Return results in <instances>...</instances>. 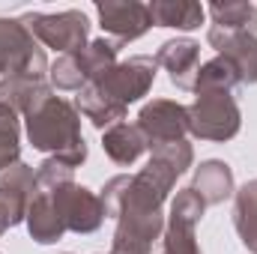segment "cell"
<instances>
[{"instance_id": "obj_26", "label": "cell", "mask_w": 257, "mask_h": 254, "mask_svg": "<svg viewBox=\"0 0 257 254\" xmlns=\"http://www.w3.org/2000/svg\"><path fill=\"white\" fill-rule=\"evenodd\" d=\"M72 180H75V171L66 168L63 162L51 159V156L36 168V189H39V194H51L54 189H60V186L72 183Z\"/></svg>"}, {"instance_id": "obj_11", "label": "cell", "mask_w": 257, "mask_h": 254, "mask_svg": "<svg viewBox=\"0 0 257 254\" xmlns=\"http://www.w3.org/2000/svg\"><path fill=\"white\" fill-rule=\"evenodd\" d=\"M156 63L162 66L171 78V84L183 93H194V78L200 69V42L192 36H177L159 45Z\"/></svg>"}, {"instance_id": "obj_28", "label": "cell", "mask_w": 257, "mask_h": 254, "mask_svg": "<svg viewBox=\"0 0 257 254\" xmlns=\"http://www.w3.org/2000/svg\"><path fill=\"white\" fill-rule=\"evenodd\" d=\"M254 33H257V15H254Z\"/></svg>"}, {"instance_id": "obj_3", "label": "cell", "mask_w": 257, "mask_h": 254, "mask_svg": "<svg viewBox=\"0 0 257 254\" xmlns=\"http://www.w3.org/2000/svg\"><path fill=\"white\" fill-rule=\"evenodd\" d=\"M242 129V111L233 93H194L189 105V135L200 141L224 144Z\"/></svg>"}, {"instance_id": "obj_7", "label": "cell", "mask_w": 257, "mask_h": 254, "mask_svg": "<svg viewBox=\"0 0 257 254\" xmlns=\"http://www.w3.org/2000/svg\"><path fill=\"white\" fill-rule=\"evenodd\" d=\"M135 123L144 132L147 147L156 150L162 144H174L189 135V105L174 99H153L138 111Z\"/></svg>"}, {"instance_id": "obj_15", "label": "cell", "mask_w": 257, "mask_h": 254, "mask_svg": "<svg viewBox=\"0 0 257 254\" xmlns=\"http://www.w3.org/2000/svg\"><path fill=\"white\" fill-rule=\"evenodd\" d=\"M102 150L105 156L114 162V165H135L150 147H147V138L144 132L138 129V123H117L111 126L108 132H102Z\"/></svg>"}, {"instance_id": "obj_22", "label": "cell", "mask_w": 257, "mask_h": 254, "mask_svg": "<svg viewBox=\"0 0 257 254\" xmlns=\"http://www.w3.org/2000/svg\"><path fill=\"white\" fill-rule=\"evenodd\" d=\"M206 12L212 18V27L248 30V24L254 21V15H257V6L254 3H245V0H230V3H209Z\"/></svg>"}, {"instance_id": "obj_16", "label": "cell", "mask_w": 257, "mask_h": 254, "mask_svg": "<svg viewBox=\"0 0 257 254\" xmlns=\"http://www.w3.org/2000/svg\"><path fill=\"white\" fill-rule=\"evenodd\" d=\"M153 15V27H171V30H197L206 18V6L194 0H153L147 3Z\"/></svg>"}, {"instance_id": "obj_27", "label": "cell", "mask_w": 257, "mask_h": 254, "mask_svg": "<svg viewBox=\"0 0 257 254\" xmlns=\"http://www.w3.org/2000/svg\"><path fill=\"white\" fill-rule=\"evenodd\" d=\"M203 212H206L203 197L189 186V189H180L177 194H174V200H171V212H168V215H177V218H186V221H194V224H197V221L203 218Z\"/></svg>"}, {"instance_id": "obj_25", "label": "cell", "mask_w": 257, "mask_h": 254, "mask_svg": "<svg viewBox=\"0 0 257 254\" xmlns=\"http://www.w3.org/2000/svg\"><path fill=\"white\" fill-rule=\"evenodd\" d=\"M150 159L162 162L168 171H174L177 177H183L189 168L194 165V147L183 138V141H174V144H162L156 150H150Z\"/></svg>"}, {"instance_id": "obj_2", "label": "cell", "mask_w": 257, "mask_h": 254, "mask_svg": "<svg viewBox=\"0 0 257 254\" xmlns=\"http://www.w3.org/2000/svg\"><path fill=\"white\" fill-rule=\"evenodd\" d=\"M21 24L33 33L42 48H54L57 54H75L90 42V18L81 9L63 12H27Z\"/></svg>"}, {"instance_id": "obj_1", "label": "cell", "mask_w": 257, "mask_h": 254, "mask_svg": "<svg viewBox=\"0 0 257 254\" xmlns=\"http://www.w3.org/2000/svg\"><path fill=\"white\" fill-rule=\"evenodd\" d=\"M24 132L33 150L63 162L66 168H81L87 162V141L81 135V114L63 96H48L39 108L24 117Z\"/></svg>"}, {"instance_id": "obj_4", "label": "cell", "mask_w": 257, "mask_h": 254, "mask_svg": "<svg viewBox=\"0 0 257 254\" xmlns=\"http://www.w3.org/2000/svg\"><path fill=\"white\" fill-rule=\"evenodd\" d=\"M45 48L21 24V18H0V75H24L45 81L48 75Z\"/></svg>"}, {"instance_id": "obj_17", "label": "cell", "mask_w": 257, "mask_h": 254, "mask_svg": "<svg viewBox=\"0 0 257 254\" xmlns=\"http://www.w3.org/2000/svg\"><path fill=\"white\" fill-rule=\"evenodd\" d=\"M24 224H27L30 239H36L39 245L60 242L63 233H66L63 221H60V215H57V209H54V200H51L48 194H36V197L30 200Z\"/></svg>"}, {"instance_id": "obj_19", "label": "cell", "mask_w": 257, "mask_h": 254, "mask_svg": "<svg viewBox=\"0 0 257 254\" xmlns=\"http://www.w3.org/2000/svg\"><path fill=\"white\" fill-rule=\"evenodd\" d=\"M239 72L227 57H212L206 63H200L197 78H194V93H233L239 87Z\"/></svg>"}, {"instance_id": "obj_18", "label": "cell", "mask_w": 257, "mask_h": 254, "mask_svg": "<svg viewBox=\"0 0 257 254\" xmlns=\"http://www.w3.org/2000/svg\"><path fill=\"white\" fill-rule=\"evenodd\" d=\"M233 227L242 248L257 254V180H248L233 194Z\"/></svg>"}, {"instance_id": "obj_21", "label": "cell", "mask_w": 257, "mask_h": 254, "mask_svg": "<svg viewBox=\"0 0 257 254\" xmlns=\"http://www.w3.org/2000/svg\"><path fill=\"white\" fill-rule=\"evenodd\" d=\"M194 221L168 215L165 221V233H162V251L159 254H200L197 245V233H194Z\"/></svg>"}, {"instance_id": "obj_9", "label": "cell", "mask_w": 257, "mask_h": 254, "mask_svg": "<svg viewBox=\"0 0 257 254\" xmlns=\"http://www.w3.org/2000/svg\"><path fill=\"white\" fill-rule=\"evenodd\" d=\"M36 194V171L30 165L18 162L0 174V236L27 218V206Z\"/></svg>"}, {"instance_id": "obj_14", "label": "cell", "mask_w": 257, "mask_h": 254, "mask_svg": "<svg viewBox=\"0 0 257 254\" xmlns=\"http://www.w3.org/2000/svg\"><path fill=\"white\" fill-rule=\"evenodd\" d=\"M75 108H78V114L84 120H90L93 129H99V132H108V129L117 126V123H126V114H128V108H123L120 102H114L96 84H87L84 90H78Z\"/></svg>"}, {"instance_id": "obj_20", "label": "cell", "mask_w": 257, "mask_h": 254, "mask_svg": "<svg viewBox=\"0 0 257 254\" xmlns=\"http://www.w3.org/2000/svg\"><path fill=\"white\" fill-rule=\"evenodd\" d=\"M117 54H120V48L111 42V39H90L87 42V48H81V51H75V57H78V63H81V72L87 75V84H93V81H99L108 69H114L117 66Z\"/></svg>"}, {"instance_id": "obj_10", "label": "cell", "mask_w": 257, "mask_h": 254, "mask_svg": "<svg viewBox=\"0 0 257 254\" xmlns=\"http://www.w3.org/2000/svg\"><path fill=\"white\" fill-rule=\"evenodd\" d=\"M206 42L236 66L242 84H257V33L254 30H221L209 27Z\"/></svg>"}, {"instance_id": "obj_12", "label": "cell", "mask_w": 257, "mask_h": 254, "mask_svg": "<svg viewBox=\"0 0 257 254\" xmlns=\"http://www.w3.org/2000/svg\"><path fill=\"white\" fill-rule=\"evenodd\" d=\"M192 189L203 197L206 206H218L224 200H230L236 194V183H233V168L221 159H206L197 165L192 180Z\"/></svg>"}, {"instance_id": "obj_6", "label": "cell", "mask_w": 257, "mask_h": 254, "mask_svg": "<svg viewBox=\"0 0 257 254\" xmlns=\"http://www.w3.org/2000/svg\"><path fill=\"white\" fill-rule=\"evenodd\" d=\"M48 197L54 200V209H57L63 227L72 230V233H96L105 221L102 197L96 191H90L87 186L75 183V180L54 189Z\"/></svg>"}, {"instance_id": "obj_24", "label": "cell", "mask_w": 257, "mask_h": 254, "mask_svg": "<svg viewBox=\"0 0 257 254\" xmlns=\"http://www.w3.org/2000/svg\"><path fill=\"white\" fill-rule=\"evenodd\" d=\"M48 84L51 90H63V93H78L87 87V75L81 72V63L75 54H60L54 63L48 66Z\"/></svg>"}, {"instance_id": "obj_5", "label": "cell", "mask_w": 257, "mask_h": 254, "mask_svg": "<svg viewBox=\"0 0 257 254\" xmlns=\"http://www.w3.org/2000/svg\"><path fill=\"white\" fill-rule=\"evenodd\" d=\"M156 72L159 63L150 54H135L128 60H117L114 69H108L99 81H93L99 90H105L114 102H120L123 108H128L132 102H141L153 84H156Z\"/></svg>"}, {"instance_id": "obj_13", "label": "cell", "mask_w": 257, "mask_h": 254, "mask_svg": "<svg viewBox=\"0 0 257 254\" xmlns=\"http://www.w3.org/2000/svg\"><path fill=\"white\" fill-rule=\"evenodd\" d=\"M51 93L54 90H51L48 81L24 78V75H6V78H0V108H9V111L24 114V117L33 108H39Z\"/></svg>"}, {"instance_id": "obj_8", "label": "cell", "mask_w": 257, "mask_h": 254, "mask_svg": "<svg viewBox=\"0 0 257 254\" xmlns=\"http://www.w3.org/2000/svg\"><path fill=\"white\" fill-rule=\"evenodd\" d=\"M96 15H99V27L105 30V39H111L117 48L141 39L153 27L150 6L138 3V0H105V3H96Z\"/></svg>"}, {"instance_id": "obj_23", "label": "cell", "mask_w": 257, "mask_h": 254, "mask_svg": "<svg viewBox=\"0 0 257 254\" xmlns=\"http://www.w3.org/2000/svg\"><path fill=\"white\" fill-rule=\"evenodd\" d=\"M21 162V120L15 111L0 108V174Z\"/></svg>"}, {"instance_id": "obj_29", "label": "cell", "mask_w": 257, "mask_h": 254, "mask_svg": "<svg viewBox=\"0 0 257 254\" xmlns=\"http://www.w3.org/2000/svg\"><path fill=\"white\" fill-rule=\"evenodd\" d=\"M66 254H69V251H66Z\"/></svg>"}]
</instances>
